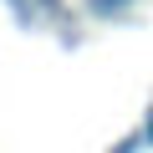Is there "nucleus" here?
<instances>
[{
  "label": "nucleus",
  "mask_w": 153,
  "mask_h": 153,
  "mask_svg": "<svg viewBox=\"0 0 153 153\" xmlns=\"http://www.w3.org/2000/svg\"><path fill=\"white\" fill-rule=\"evenodd\" d=\"M128 5H133V0H87V10H92V16H123Z\"/></svg>",
  "instance_id": "nucleus-1"
},
{
  "label": "nucleus",
  "mask_w": 153,
  "mask_h": 153,
  "mask_svg": "<svg viewBox=\"0 0 153 153\" xmlns=\"http://www.w3.org/2000/svg\"><path fill=\"white\" fill-rule=\"evenodd\" d=\"M10 10H16L21 21H36V10H31V0H10Z\"/></svg>",
  "instance_id": "nucleus-2"
},
{
  "label": "nucleus",
  "mask_w": 153,
  "mask_h": 153,
  "mask_svg": "<svg viewBox=\"0 0 153 153\" xmlns=\"http://www.w3.org/2000/svg\"><path fill=\"white\" fill-rule=\"evenodd\" d=\"M138 143H143V138H123V143H117V148H107V153H138Z\"/></svg>",
  "instance_id": "nucleus-3"
},
{
  "label": "nucleus",
  "mask_w": 153,
  "mask_h": 153,
  "mask_svg": "<svg viewBox=\"0 0 153 153\" xmlns=\"http://www.w3.org/2000/svg\"><path fill=\"white\" fill-rule=\"evenodd\" d=\"M143 138H148V143H153V112H148V128H143Z\"/></svg>",
  "instance_id": "nucleus-4"
}]
</instances>
